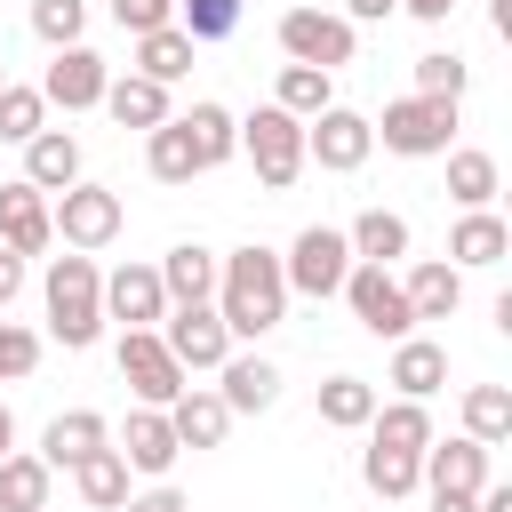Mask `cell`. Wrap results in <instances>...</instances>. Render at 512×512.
I'll use <instances>...</instances> for the list:
<instances>
[{
    "instance_id": "6da1fadb",
    "label": "cell",
    "mask_w": 512,
    "mask_h": 512,
    "mask_svg": "<svg viewBox=\"0 0 512 512\" xmlns=\"http://www.w3.org/2000/svg\"><path fill=\"white\" fill-rule=\"evenodd\" d=\"M216 320L232 328V344H256V336H272L280 320H288V280H280V256L272 248H232V256H216Z\"/></svg>"
},
{
    "instance_id": "7a4b0ae2",
    "label": "cell",
    "mask_w": 512,
    "mask_h": 512,
    "mask_svg": "<svg viewBox=\"0 0 512 512\" xmlns=\"http://www.w3.org/2000/svg\"><path fill=\"white\" fill-rule=\"evenodd\" d=\"M40 304H48V336L64 352H88L104 336V272H96V256H80V248L56 256L48 280H40Z\"/></svg>"
},
{
    "instance_id": "3957f363",
    "label": "cell",
    "mask_w": 512,
    "mask_h": 512,
    "mask_svg": "<svg viewBox=\"0 0 512 512\" xmlns=\"http://www.w3.org/2000/svg\"><path fill=\"white\" fill-rule=\"evenodd\" d=\"M240 152L256 160V184H264V192H288V184L304 176V120L280 112V104H256V112L240 120Z\"/></svg>"
},
{
    "instance_id": "277c9868",
    "label": "cell",
    "mask_w": 512,
    "mask_h": 512,
    "mask_svg": "<svg viewBox=\"0 0 512 512\" xmlns=\"http://www.w3.org/2000/svg\"><path fill=\"white\" fill-rule=\"evenodd\" d=\"M48 232L64 240V248H80V256H96V248H112L120 240V192L112 184H64V192H48Z\"/></svg>"
},
{
    "instance_id": "5b68a950",
    "label": "cell",
    "mask_w": 512,
    "mask_h": 512,
    "mask_svg": "<svg viewBox=\"0 0 512 512\" xmlns=\"http://www.w3.org/2000/svg\"><path fill=\"white\" fill-rule=\"evenodd\" d=\"M280 48H288V64L344 72V64H352V48H360V32H352V16H336L328 0H296V8L280 16Z\"/></svg>"
},
{
    "instance_id": "8992f818",
    "label": "cell",
    "mask_w": 512,
    "mask_h": 512,
    "mask_svg": "<svg viewBox=\"0 0 512 512\" xmlns=\"http://www.w3.org/2000/svg\"><path fill=\"white\" fill-rule=\"evenodd\" d=\"M336 296L352 304V320H360L368 336H384V344L416 336V312H408V288H400V272H392V264H360V256H352V272H344V288H336Z\"/></svg>"
},
{
    "instance_id": "52a82bcc",
    "label": "cell",
    "mask_w": 512,
    "mask_h": 512,
    "mask_svg": "<svg viewBox=\"0 0 512 512\" xmlns=\"http://www.w3.org/2000/svg\"><path fill=\"white\" fill-rule=\"evenodd\" d=\"M368 128L384 136V152L432 160V152H448V136H456V96H400V104H384V120H368Z\"/></svg>"
},
{
    "instance_id": "ba28073f",
    "label": "cell",
    "mask_w": 512,
    "mask_h": 512,
    "mask_svg": "<svg viewBox=\"0 0 512 512\" xmlns=\"http://www.w3.org/2000/svg\"><path fill=\"white\" fill-rule=\"evenodd\" d=\"M344 272H352V240L336 232V224H304L296 240H288V256H280V280H288V296H336L344 288Z\"/></svg>"
},
{
    "instance_id": "9c48e42d",
    "label": "cell",
    "mask_w": 512,
    "mask_h": 512,
    "mask_svg": "<svg viewBox=\"0 0 512 512\" xmlns=\"http://www.w3.org/2000/svg\"><path fill=\"white\" fill-rule=\"evenodd\" d=\"M120 384L136 392V408H168L184 392V360L160 344V328H120Z\"/></svg>"
},
{
    "instance_id": "30bf717a",
    "label": "cell",
    "mask_w": 512,
    "mask_h": 512,
    "mask_svg": "<svg viewBox=\"0 0 512 512\" xmlns=\"http://www.w3.org/2000/svg\"><path fill=\"white\" fill-rule=\"evenodd\" d=\"M368 152H376V128H368V112H352V104H328V112H312V120H304V160H320L328 176H352Z\"/></svg>"
},
{
    "instance_id": "8fae6325",
    "label": "cell",
    "mask_w": 512,
    "mask_h": 512,
    "mask_svg": "<svg viewBox=\"0 0 512 512\" xmlns=\"http://www.w3.org/2000/svg\"><path fill=\"white\" fill-rule=\"evenodd\" d=\"M160 344L184 360V376H216V368H224V352H232V328L216 320V304H168Z\"/></svg>"
},
{
    "instance_id": "7c38bea8",
    "label": "cell",
    "mask_w": 512,
    "mask_h": 512,
    "mask_svg": "<svg viewBox=\"0 0 512 512\" xmlns=\"http://www.w3.org/2000/svg\"><path fill=\"white\" fill-rule=\"evenodd\" d=\"M104 80H112V64H104L88 40H72V48H56V56H48L40 96H48V104H64V112H96V104H104Z\"/></svg>"
},
{
    "instance_id": "4fadbf2b",
    "label": "cell",
    "mask_w": 512,
    "mask_h": 512,
    "mask_svg": "<svg viewBox=\"0 0 512 512\" xmlns=\"http://www.w3.org/2000/svg\"><path fill=\"white\" fill-rule=\"evenodd\" d=\"M104 320H120V328H160V320H168L160 272H152V264H112V272H104Z\"/></svg>"
},
{
    "instance_id": "5bb4252c",
    "label": "cell",
    "mask_w": 512,
    "mask_h": 512,
    "mask_svg": "<svg viewBox=\"0 0 512 512\" xmlns=\"http://www.w3.org/2000/svg\"><path fill=\"white\" fill-rule=\"evenodd\" d=\"M48 240H56V232H48V192H40V184H24V176H16V184H0V248H16V256L32 264Z\"/></svg>"
},
{
    "instance_id": "9a60e30c",
    "label": "cell",
    "mask_w": 512,
    "mask_h": 512,
    "mask_svg": "<svg viewBox=\"0 0 512 512\" xmlns=\"http://www.w3.org/2000/svg\"><path fill=\"white\" fill-rule=\"evenodd\" d=\"M504 256H512V224H504L496 208H464L456 232H448V264H456V272H488V264H504Z\"/></svg>"
},
{
    "instance_id": "2e32d148",
    "label": "cell",
    "mask_w": 512,
    "mask_h": 512,
    "mask_svg": "<svg viewBox=\"0 0 512 512\" xmlns=\"http://www.w3.org/2000/svg\"><path fill=\"white\" fill-rule=\"evenodd\" d=\"M216 392H224V408H232V416H264V408L280 400V368H272L264 352H224Z\"/></svg>"
},
{
    "instance_id": "e0dca14e",
    "label": "cell",
    "mask_w": 512,
    "mask_h": 512,
    "mask_svg": "<svg viewBox=\"0 0 512 512\" xmlns=\"http://www.w3.org/2000/svg\"><path fill=\"white\" fill-rule=\"evenodd\" d=\"M120 456H128V472H144V480H168V464L184 456V440H176L168 408H136V416H128V432H120Z\"/></svg>"
},
{
    "instance_id": "ac0fdd59",
    "label": "cell",
    "mask_w": 512,
    "mask_h": 512,
    "mask_svg": "<svg viewBox=\"0 0 512 512\" xmlns=\"http://www.w3.org/2000/svg\"><path fill=\"white\" fill-rule=\"evenodd\" d=\"M168 424H176V440H184V448H224L232 408H224V392H216V384H184V392L168 400Z\"/></svg>"
},
{
    "instance_id": "d6986e66",
    "label": "cell",
    "mask_w": 512,
    "mask_h": 512,
    "mask_svg": "<svg viewBox=\"0 0 512 512\" xmlns=\"http://www.w3.org/2000/svg\"><path fill=\"white\" fill-rule=\"evenodd\" d=\"M112 440V424L96 416V408H64V416H48V432H40V464L48 472H72L80 456H96Z\"/></svg>"
},
{
    "instance_id": "ffe728a7",
    "label": "cell",
    "mask_w": 512,
    "mask_h": 512,
    "mask_svg": "<svg viewBox=\"0 0 512 512\" xmlns=\"http://www.w3.org/2000/svg\"><path fill=\"white\" fill-rule=\"evenodd\" d=\"M400 400H432L440 384H448V344H432V336H400L392 344V376H384Z\"/></svg>"
},
{
    "instance_id": "44dd1931",
    "label": "cell",
    "mask_w": 512,
    "mask_h": 512,
    "mask_svg": "<svg viewBox=\"0 0 512 512\" xmlns=\"http://www.w3.org/2000/svg\"><path fill=\"white\" fill-rule=\"evenodd\" d=\"M488 456H496V448H480L472 432H456V440L432 432V448H424V488H464V496H472V488L488 480Z\"/></svg>"
},
{
    "instance_id": "7402d4cb",
    "label": "cell",
    "mask_w": 512,
    "mask_h": 512,
    "mask_svg": "<svg viewBox=\"0 0 512 512\" xmlns=\"http://www.w3.org/2000/svg\"><path fill=\"white\" fill-rule=\"evenodd\" d=\"M152 272H160L168 304H208V296H216V248H200V240H176Z\"/></svg>"
},
{
    "instance_id": "603a6c76",
    "label": "cell",
    "mask_w": 512,
    "mask_h": 512,
    "mask_svg": "<svg viewBox=\"0 0 512 512\" xmlns=\"http://www.w3.org/2000/svg\"><path fill=\"white\" fill-rule=\"evenodd\" d=\"M176 128H184V144H192L200 168H224V160L240 152V120H232L224 104H208V96H200L192 112H176Z\"/></svg>"
},
{
    "instance_id": "cb8c5ba5",
    "label": "cell",
    "mask_w": 512,
    "mask_h": 512,
    "mask_svg": "<svg viewBox=\"0 0 512 512\" xmlns=\"http://www.w3.org/2000/svg\"><path fill=\"white\" fill-rule=\"evenodd\" d=\"M24 184H40V192L80 184V136H72V128H40V136L24 144Z\"/></svg>"
},
{
    "instance_id": "d4e9b609",
    "label": "cell",
    "mask_w": 512,
    "mask_h": 512,
    "mask_svg": "<svg viewBox=\"0 0 512 512\" xmlns=\"http://www.w3.org/2000/svg\"><path fill=\"white\" fill-rule=\"evenodd\" d=\"M400 288H408V312H416V320H448V312L464 304V272H456L448 256L408 264V280H400Z\"/></svg>"
},
{
    "instance_id": "484cf974",
    "label": "cell",
    "mask_w": 512,
    "mask_h": 512,
    "mask_svg": "<svg viewBox=\"0 0 512 512\" xmlns=\"http://www.w3.org/2000/svg\"><path fill=\"white\" fill-rule=\"evenodd\" d=\"M56 472L40 464V448H8L0 456V512H48Z\"/></svg>"
},
{
    "instance_id": "4316f807",
    "label": "cell",
    "mask_w": 512,
    "mask_h": 512,
    "mask_svg": "<svg viewBox=\"0 0 512 512\" xmlns=\"http://www.w3.org/2000/svg\"><path fill=\"white\" fill-rule=\"evenodd\" d=\"M104 112H112L120 128H160V120H168V88L144 80V72H120V80H104Z\"/></svg>"
},
{
    "instance_id": "83f0119b",
    "label": "cell",
    "mask_w": 512,
    "mask_h": 512,
    "mask_svg": "<svg viewBox=\"0 0 512 512\" xmlns=\"http://www.w3.org/2000/svg\"><path fill=\"white\" fill-rule=\"evenodd\" d=\"M344 240H352L360 264H400V256H408V216H400V208H360Z\"/></svg>"
},
{
    "instance_id": "f1b7e54d",
    "label": "cell",
    "mask_w": 512,
    "mask_h": 512,
    "mask_svg": "<svg viewBox=\"0 0 512 512\" xmlns=\"http://www.w3.org/2000/svg\"><path fill=\"white\" fill-rule=\"evenodd\" d=\"M360 480H368V496H384V504H400V496H416L424 488V456H408V448H360Z\"/></svg>"
},
{
    "instance_id": "f546056e",
    "label": "cell",
    "mask_w": 512,
    "mask_h": 512,
    "mask_svg": "<svg viewBox=\"0 0 512 512\" xmlns=\"http://www.w3.org/2000/svg\"><path fill=\"white\" fill-rule=\"evenodd\" d=\"M136 72H144V80H160V88H176V80L192 72V32H184V24L136 32Z\"/></svg>"
},
{
    "instance_id": "4dcf8cb0",
    "label": "cell",
    "mask_w": 512,
    "mask_h": 512,
    "mask_svg": "<svg viewBox=\"0 0 512 512\" xmlns=\"http://www.w3.org/2000/svg\"><path fill=\"white\" fill-rule=\"evenodd\" d=\"M368 440H376V448H408V456H424V448H432V408H424V400H392V408L376 400Z\"/></svg>"
},
{
    "instance_id": "1f68e13d",
    "label": "cell",
    "mask_w": 512,
    "mask_h": 512,
    "mask_svg": "<svg viewBox=\"0 0 512 512\" xmlns=\"http://www.w3.org/2000/svg\"><path fill=\"white\" fill-rule=\"evenodd\" d=\"M128 480H136V472H128V456H120L112 440H104L96 456H80V464H72V488H80V496H88L96 512H120V496H128Z\"/></svg>"
},
{
    "instance_id": "d6a6232c",
    "label": "cell",
    "mask_w": 512,
    "mask_h": 512,
    "mask_svg": "<svg viewBox=\"0 0 512 512\" xmlns=\"http://www.w3.org/2000/svg\"><path fill=\"white\" fill-rule=\"evenodd\" d=\"M272 104H280V112H296V120H312V112H328V104H336V72H320V64H280Z\"/></svg>"
},
{
    "instance_id": "836d02e7",
    "label": "cell",
    "mask_w": 512,
    "mask_h": 512,
    "mask_svg": "<svg viewBox=\"0 0 512 512\" xmlns=\"http://www.w3.org/2000/svg\"><path fill=\"white\" fill-rule=\"evenodd\" d=\"M496 184H504V168H496V152H448V200L456 208H488L496 200Z\"/></svg>"
},
{
    "instance_id": "e575fe53",
    "label": "cell",
    "mask_w": 512,
    "mask_h": 512,
    "mask_svg": "<svg viewBox=\"0 0 512 512\" xmlns=\"http://www.w3.org/2000/svg\"><path fill=\"white\" fill-rule=\"evenodd\" d=\"M368 416H376V384H368V376H328V384H320V424L368 432Z\"/></svg>"
},
{
    "instance_id": "d590c367",
    "label": "cell",
    "mask_w": 512,
    "mask_h": 512,
    "mask_svg": "<svg viewBox=\"0 0 512 512\" xmlns=\"http://www.w3.org/2000/svg\"><path fill=\"white\" fill-rule=\"evenodd\" d=\"M464 432L480 448H504L512 440V392L504 384H464Z\"/></svg>"
},
{
    "instance_id": "8d00e7d4",
    "label": "cell",
    "mask_w": 512,
    "mask_h": 512,
    "mask_svg": "<svg viewBox=\"0 0 512 512\" xmlns=\"http://www.w3.org/2000/svg\"><path fill=\"white\" fill-rule=\"evenodd\" d=\"M144 168H152L160 184H192V176H200V160H192V144H184V128H176V112H168L160 128H144Z\"/></svg>"
},
{
    "instance_id": "74e56055",
    "label": "cell",
    "mask_w": 512,
    "mask_h": 512,
    "mask_svg": "<svg viewBox=\"0 0 512 512\" xmlns=\"http://www.w3.org/2000/svg\"><path fill=\"white\" fill-rule=\"evenodd\" d=\"M40 128H48V96L8 80V88H0V144H32Z\"/></svg>"
},
{
    "instance_id": "f35d334b",
    "label": "cell",
    "mask_w": 512,
    "mask_h": 512,
    "mask_svg": "<svg viewBox=\"0 0 512 512\" xmlns=\"http://www.w3.org/2000/svg\"><path fill=\"white\" fill-rule=\"evenodd\" d=\"M176 24L192 32V48L232 40V32H240V0H176Z\"/></svg>"
},
{
    "instance_id": "ab89813d",
    "label": "cell",
    "mask_w": 512,
    "mask_h": 512,
    "mask_svg": "<svg viewBox=\"0 0 512 512\" xmlns=\"http://www.w3.org/2000/svg\"><path fill=\"white\" fill-rule=\"evenodd\" d=\"M32 32H40L48 48H72V40L88 32V0H32Z\"/></svg>"
},
{
    "instance_id": "60d3db41",
    "label": "cell",
    "mask_w": 512,
    "mask_h": 512,
    "mask_svg": "<svg viewBox=\"0 0 512 512\" xmlns=\"http://www.w3.org/2000/svg\"><path fill=\"white\" fill-rule=\"evenodd\" d=\"M464 88H472L464 56H448V48H424L416 56V96H464Z\"/></svg>"
},
{
    "instance_id": "b9f144b4",
    "label": "cell",
    "mask_w": 512,
    "mask_h": 512,
    "mask_svg": "<svg viewBox=\"0 0 512 512\" xmlns=\"http://www.w3.org/2000/svg\"><path fill=\"white\" fill-rule=\"evenodd\" d=\"M32 368H40V336L0 312V384H16V376H32Z\"/></svg>"
},
{
    "instance_id": "7bdbcfd3",
    "label": "cell",
    "mask_w": 512,
    "mask_h": 512,
    "mask_svg": "<svg viewBox=\"0 0 512 512\" xmlns=\"http://www.w3.org/2000/svg\"><path fill=\"white\" fill-rule=\"evenodd\" d=\"M112 24L136 40V32H160V24H176V0H112Z\"/></svg>"
},
{
    "instance_id": "ee69618b",
    "label": "cell",
    "mask_w": 512,
    "mask_h": 512,
    "mask_svg": "<svg viewBox=\"0 0 512 512\" xmlns=\"http://www.w3.org/2000/svg\"><path fill=\"white\" fill-rule=\"evenodd\" d=\"M120 512H192V496H184V488H168V480H152V488H128V496H120Z\"/></svg>"
},
{
    "instance_id": "f6af8a7d",
    "label": "cell",
    "mask_w": 512,
    "mask_h": 512,
    "mask_svg": "<svg viewBox=\"0 0 512 512\" xmlns=\"http://www.w3.org/2000/svg\"><path fill=\"white\" fill-rule=\"evenodd\" d=\"M16 296H24V256H16V248H0V312H8Z\"/></svg>"
},
{
    "instance_id": "bcb514c9",
    "label": "cell",
    "mask_w": 512,
    "mask_h": 512,
    "mask_svg": "<svg viewBox=\"0 0 512 512\" xmlns=\"http://www.w3.org/2000/svg\"><path fill=\"white\" fill-rule=\"evenodd\" d=\"M392 8H400V0H344V8H336V16H352V24H384V16H392Z\"/></svg>"
},
{
    "instance_id": "7dc6e473",
    "label": "cell",
    "mask_w": 512,
    "mask_h": 512,
    "mask_svg": "<svg viewBox=\"0 0 512 512\" xmlns=\"http://www.w3.org/2000/svg\"><path fill=\"white\" fill-rule=\"evenodd\" d=\"M400 8H408L416 24H448V8H456V0H400Z\"/></svg>"
},
{
    "instance_id": "c3c4849f",
    "label": "cell",
    "mask_w": 512,
    "mask_h": 512,
    "mask_svg": "<svg viewBox=\"0 0 512 512\" xmlns=\"http://www.w3.org/2000/svg\"><path fill=\"white\" fill-rule=\"evenodd\" d=\"M472 496H480V488H472ZM472 496H464V488H432V512H472Z\"/></svg>"
},
{
    "instance_id": "681fc988",
    "label": "cell",
    "mask_w": 512,
    "mask_h": 512,
    "mask_svg": "<svg viewBox=\"0 0 512 512\" xmlns=\"http://www.w3.org/2000/svg\"><path fill=\"white\" fill-rule=\"evenodd\" d=\"M488 24H496V32L512 40V0H496V8H488Z\"/></svg>"
},
{
    "instance_id": "f907efd6",
    "label": "cell",
    "mask_w": 512,
    "mask_h": 512,
    "mask_svg": "<svg viewBox=\"0 0 512 512\" xmlns=\"http://www.w3.org/2000/svg\"><path fill=\"white\" fill-rule=\"evenodd\" d=\"M16 448V416H8V400H0V456Z\"/></svg>"
},
{
    "instance_id": "816d5d0a",
    "label": "cell",
    "mask_w": 512,
    "mask_h": 512,
    "mask_svg": "<svg viewBox=\"0 0 512 512\" xmlns=\"http://www.w3.org/2000/svg\"><path fill=\"white\" fill-rule=\"evenodd\" d=\"M0 88H8V64H0Z\"/></svg>"
}]
</instances>
